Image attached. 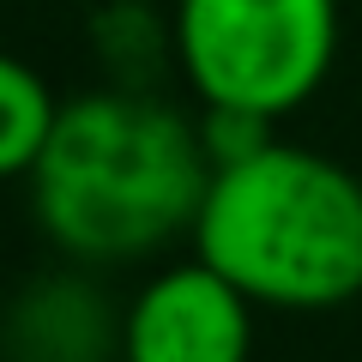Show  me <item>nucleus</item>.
<instances>
[{
    "mask_svg": "<svg viewBox=\"0 0 362 362\" xmlns=\"http://www.w3.org/2000/svg\"><path fill=\"white\" fill-rule=\"evenodd\" d=\"M61 97L30 61L0 49V181H30L42 145L54 133Z\"/></svg>",
    "mask_w": 362,
    "mask_h": 362,
    "instance_id": "obj_6",
    "label": "nucleus"
},
{
    "mask_svg": "<svg viewBox=\"0 0 362 362\" xmlns=\"http://www.w3.org/2000/svg\"><path fill=\"white\" fill-rule=\"evenodd\" d=\"M0 362H121V314L85 278H37L6 308Z\"/></svg>",
    "mask_w": 362,
    "mask_h": 362,
    "instance_id": "obj_5",
    "label": "nucleus"
},
{
    "mask_svg": "<svg viewBox=\"0 0 362 362\" xmlns=\"http://www.w3.org/2000/svg\"><path fill=\"white\" fill-rule=\"evenodd\" d=\"M194 259L254 308H344L362 296V181L308 145L272 139L242 163L211 169Z\"/></svg>",
    "mask_w": 362,
    "mask_h": 362,
    "instance_id": "obj_2",
    "label": "nucleus"
},
{
    "mask_svg": "<svg viewBox=\"0 0 362 362\" xmlns=\"http://www.w3.org/2000/svg\"><path fill=\"white\" fill-rule=\"evenodd\" d=\"M206 145L157 90L66 97L30 169V211L42 235L78 266H133L194 235L206 199Z\"/></svg>",
    "mask_w": 362,
    "mask_h": 362,
    "instance_id": "obj_1",
    "label": "nucleus"
},
{
    "mask_svg": "<svg viewBox=\"0 0 362 362\" xmlns=\"http://www.w3.org/2000/svg\"><path fill=\"white\" fill-rule=\"evenodd\" d=\"M254 302L223 284L206 259L151 272L121 308V362H247Z\"/></svg>",
    "mask_w": 362,
    "mask_h": 362,
    "instance_id": "obj_4",
    "label": "nucleus"
},
{
    "mask_svg": "<svg viewBox=\"0 0 362 362\" xmlns=\"http://www.w3.org/2000/svg\"><path fill=\"white\" fill-rule=\"evenodd\" d=\"M344 37L338 0H175L169 61L199 109L278 121L326 85Z\"/></svg>",
    "mask_w": 362,
    "mask_h": 362,
    "instance_id": "obj_3",
    "label": "nucleus"
}]
</instances>
